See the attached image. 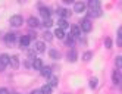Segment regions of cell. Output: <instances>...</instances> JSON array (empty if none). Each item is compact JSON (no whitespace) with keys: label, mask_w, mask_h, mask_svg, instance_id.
Returning a JSON list of instances; mask_svg holds the SVG:
<instances>
[{"label":"cell","mask_w":122,"mask_h":94,"mask_svg":"<svg viewBox=\"0 0 122 94\" xmlns=\"http://www.w3.org/2000/svg\"><path fill=\"white\" fill-rule=\"evenodd\" d=\"M91 28H93V25H91V21H90L88 18L81 19V25H80V30H81V31H84V32H90Z\"/></svg>","instance_id":"6da1fadb"},{"label":"cell","mask_w":122,"mask_h":94,"mask_svg":"<svg viewBox=\"0 0 122 94\" xmlns=\"http://www.w3.org/2000/svg\"><path fill=\"white\" fill-rule=\"evenodd\" d=\"M9 24L12 25V27H21V25L24 24V19H22L21 15H13V16H10Z\"/></svg>","instance_id":"7a4b0ae2"},{"label":"cell","mask_w":122,"mask_h":94,"mask_svg":"<svg viewBox=\"0 0 122 94\" xmlns=\"http://www.w3.org/2000/svg\"><path fill=\"white\" fill-rule=\"evenodd\" d=\"M9 54H6V53H3V54H0V71H5V68L9 65Z\"/></svg>","instance_id":"3957f363"},{"label":"cell","mask_w":122,"mask_h":94,"mask_svg":"<svg viewBox=\"0 0 122 94\" xmlns=\"http://www.w3.org/2000/svg\"><path fill=\"white\" fill-rule=\"evenodd\" d=\"M38 9H40V15H41L44 19H49V18H51V10L49 9V7L38 5Z\"/></svg>","instance_id":"277c9868"},{"label":"cell","mask_w":122,"mask_h":94,"mask_svg":"<svg viewBox=\"0 0 122 94\" xmlns=\"http://www.w3.org/2000/svg\"><path fill=\"white\" fill-rule=\"evenodd\" d=\"M5 43H6V44H9V46H13L15 43H16V34H13V32L6 34V35H5Z\"/></svg>","instance_id":"5b68a950"},{"label":"cell","mask_w":122,"mask_h":94,"mask_svg":"<svg viewBox=\"0 0 122 94\" xmlns=\"http://www.w3.org/2000/svg\"><path fill=\"white\" fill-rule=\"evenodd\" d=\"M74 10H75V13H82V12L85 10V3L76 2V3L74 5Z\"/></svg>","instance_id":"8992f818"},{"label":"cell","mask_w":122,"mask_h":94,"mask_svg":"<svg viewBox=\"0 0 122 94\" xmlns=\"http://www.w3.org/2000/svg\"><path fill=\"white\" fill-rule=\"evenodd\" d=\"M57 13H59V16H60V19H65V18H68V16L71 15V10L65 9V7H59V9H57Z\"/></svg>","instance_id":"52a82bcc"},{"label":"cell","mask_w":122,"mask_h":94,"mask_svg":"<svg viewBox=\"0 0 122 94\" xmlns=\"http://www.w3.org/2000/svg\"><path fill=\"white\" fill-rule=\"evenodd\" d=\"M40 25V21L36 18V16H31V18H28V27L30 28H37Z\"/></svg>","instance_id":"ba28073f"},{"label":"cell","mask_w":122,"mask_h":94,"mask_svg":"<svg viewBox=\"0 0 122 94\" xmlns=\"http://www.w3.org/2000/svg\"><path fill=\"white\" fill-rule=\"evenodd\" d=\"M71 35L74 38H80L81 37V30H80V27H76V25L71 27Z\"/></svg>","instance_id":"9c48e42d"},{"label":"cell","mask_w":122,"mask_h":94,"mask_svg":"<svg viewBox=\"0 0 122 94\" xmlns=\"http://www.w3.org/2000/svg\"><path fill=\"white\" fill-rule=\"evenodd\" d=\"M57 82H59V79H57V76H55V75H50V76H49V81H47V85H50L51 88H55V87H57Z\"/></svg>","instance_id":"30bf717a"},{"label":"cell","mask_w":122,"mask_h":94,"mask_svg":"<svg viewBox=\"0 0 122 94\" xmlns=\"http://www.w3.org/2000/svg\"><path fill=\"white\" fill-rule=\"evenodd\" d=\"M102 15V9H88V19L90 18H97V16Z\"/></svg>","instance_id":"8fae6325"},{"label":"cell","mask_w":122,"mask_h":94,"mask_svg":"<svg viewBox=\"0 0 122 94\" xmlns=\"http://www.w3.org/2000/svg\"><path fill=\"white\" fill-rule=\"evenodd\" d=\"M9 65L16 69V68L19 66V57H18V56H10V57H9Z\"/></svg>","instance_id":"7c38bea8"},{"label":"cell","mask_w":122,"mask_h":94,"mask_svg":"<svg viewBox=\"0 0 122 94\" xmlns=\"http://www.w3.org/2000/svg\"><path fill=\"white\" fill-rule=\"evenodd\" d=\"M36 52H38V53L46 52V44H44V41H36Z\"/></svg>","instance_id":"4fadbf2b"},{"label":"cell","mask_w":122,"mask_h":94,"mask_svg":"<svg viewBox=\"0 0 122 94\" xmlns=\"http://www.w3.org/2000/svg\"><path fill=\"white\" fill-rule=\"evenodd\" d=\"M66 57H68L69 62H75L76 60V50L75 49H71V50H69V53L66 54Z\"/></svg>","instance_id":"5bb4252c"},{"label":"cell","mask_w":122,"mask_h":94,"mask_svg":"<svg viewBox=\"0 0 122 94\" xmlns=\"http://www.w3.org/2000/svg\"><path fill=\"white\" fill-rule=\"evenodd\" d=\"M32 68H34L36 71H40L41 68H43V62H41V59H38V57L34 59V60H32Z\"/></svg>","instance_id":"9a60e30c"},{"label":"cell","mask_w":122,"mask_h":94,"mask_svg":"<svg viewBox=\"0 0 122 94\" xmlns=\"http://www.w3.org/2000/svg\"><path fill=\"white\" fill-rule=\"evenodd\" d=\"M40 74L43 76H47V78H49V76L51 75V68L50 66H43L41 69H40Z\"/></svg>","instance_id":"2e32d148"},{"label":"cell","mask_w":122,"mask_h":94,"mask_svg":"<svg viewBox=\"0 0 122 94\" xmlns=\"http://www.w3.org/2000/svg\"><path fill=\"white\" fill-rule=\"evenodd\" d=\"M87 6H88V9H99V7H100V2H99V0H90Z\"/></svg>","instance_id":"e0dca14e"},{"label":"cell","mask_w":122,"mask_h":94,"mask_svg":"<svg viewBox=\"0 0 122 94\" xmlns=\"http://www.w3.org/2000/svg\"><path fill=\"white\" fill-rule=\"evenodd\" d=\"M53 35H56V37H57L59 40H65L66 34H65V31H63V30H59V28H57V30H56V31L53 32Z\"/></svg>","instance_id":"ac0fdd59"},{"label":"cell","mask_w":122,"mask_h":94,"mask_svg":"<svg viewBox=\"0 0 122 94\" xmlns=\"http://www.w3.org/2000/svg\"><path fill=\"white\" fill-rule=\"evenodd\" d=\"M57 25H59V30H63V31L69 27V24H68L66 19H59V21H57Z\"/></svg>","instance_id":"d6986e66"},{"label":"cell","mask_w":122,"mask_h":94,"mask_svg":"<svg viewBox=\"0 0 122 94\" xmlns=\"http://www.w3.org/2000/svg\"><path fill=\"white\" fill-rule=\"evenodd\" d=\"M19 43H21V46H22V47H28V46H30V43H31V40H30L27 35H22L21 40H19Z\"/></svg>","instance_id":"ffe728a7"},{"label":"cell","mask_w":122,"mask_h":94,"mask_svg":"<svg viewBox=\"0 0 122 94\" xmlns=\"http://www.w3.org/2000/svg\"><path fill=\"white\" fill-rule=\"evenodd\" d=\"M51 91H53V88H51L50 85H47V84L43 85V87L40 88V93H41V94H51Z\"/></svg>","instance_id":"44dd1931"},{"label":"cell","mask_w":122,"mask_h":94,"mask_svg":"<svg viewBox=\"0 0 122 94\" xmlns=\"http://www.w3.org/2000/svg\"><path fill=\"white\" fill-rule=\"evenodd\" d=\"M113 82H115L116 85L121 84V71H118V69L113 72Z\"/></svg>","instance_id":"7402d4cb"},{"label":"cell","mask_w":122,"mask_h":94,"mask_svg":"<svg viewBox=\"0 0 122 94\" xmlns=\"http://www.w3.org/2000/svg\"><path fill=\"white\" fill-rule=\"evenodd\" d=\"M49 56H50V59H55V60H56V59H59V57H60V53L57 52V50L51 49L50 52H49Z\"/></svg>","instance_id":"603a6c76"},{"label":"cell","mask_w":122,"mask_h":94,"mask_svg":"<svg viewBox=\"0 0 122 94\" xmlns=\"http://www.w3.org/2000/svg\"><path fill=\"white\" fill-rule=\"evenodd\" d=\"M43 40L44 41H51L53 40V34H51L50 31H46L44 34H43Z\"/></svg>","instance_id":"cb8c5ba5"},{"label":"cell","mask_w":122,"mask_h":94,"mask_svg":"<svg viewBox=\"0 0 122 94\" xmlns=\"http://www.w3.org/2000/svg\"><path fill=\"white\" fill-rule=\"evenodd\" d=\"M115 65H116V69L118 71L122 68V56H116L115 57Z\"/></svg>","instance_id":"d4e9b609"},{"label":"cell","mask_w":122,"mask_h":94,"mask_svg":"<svg viewBox=\"0 0 122 94\" xmlns=\"http://www.w3.org/2000/svg\"><path fill=\"white\" fill-rule=\"evenodd\" d=\"M91 57H93V53H91V52H85V53L82 54V60H84V62H90Z\"/></svg>","instance_id":"484cf974"},{"label":"cell","mask_w":122,"mask_h":94,"mask_svg":"<svg viewBox=\"0 0 122 94\" xmlns=\"http://www.w3.org/2000/svg\"><path fill=\"white\" fill-rule=\"evenodd\" d=\"M97 82H99V79H97V78H96V76H93V78L90 79V87H91V88L94 90L96 87H97Z\"/></svg>","instance_id":"4316f807"},{"label":"cell","mask_w":122,"mask_h":94,"mask_svg":"<svg viewBox=\"0 0 122 94\" xmlns=\"http://www.w3.org/2000/svg\"><path fill=\"white\" fill-rule=\"evenodd\" d=\"M112 44H113V41H112V38H104V47L106 49H112Z\"/></svg>","instance_id":"83f0119b"},{"label":"cell","mask_w":122,"mask_h":94,"mask_svg":"<svg viewBox=\"0 0 122 94\" xmlns=\"http://www.w3.org/2000/svg\"><path fill=\"white\" fill-rule=\"evenodd\" d=\"M118 46L119 47H122V30L121 28H118Z\"/></svg>","instance_id":"f1b7e54d"},{"label":"cell","mask_w":122,"mask_h":94,"mask_svg":"<svg viewBox=\"0 0 122 94\" xmlns=\"http://www.w3.org/2000/svg\"><path fill=\"white\" fill-rule=\"evenodd\" d=\"M65 40H66V43H68L69 46H72V44H74V41H75V38L71 35V34H69V35H66V37H65Z\"/></svg>","instance_id":"f546056e"},{"label":"cell","mask_w":122,"mask_h":94,"mask_svg":"<svg viewBox=\"0 0 122 94\" xmlns=\"http://www.w3.org/2000/svg\"><path fill=\"white\" fill-rule=\"evenodd\" d=\"M43 25H44L46 28H50L51 25H53V21H51V18H49V19H44V22H43Z\"/></svg>","instance_id":"4dcf8cb0"},{"label":"cell","mask_w":122,"mask_h":94,"mask_svg":"<svg viewBox=\"0 0 122 94\" xmlns=\"http://www.w3.org/2000/svg\"><path fill=\"white\" fill-rule=\"evenodd\" d=\"M28 57L31 59V60H34V59H36V52H34V50H30V52H28Z\"/></svg>","instance_id":"1f68e13d"},{"label":"cell","mask_w":122,"mask_h":94,"mask_svg":"<svg viewBox=\"0 0 122 94\" xmlns=\"http://www.w3.org/2000/svg\"><path fill=\"white\" fill-rule=\"evenodd\" d=\"M0 94H9V90L5 88V87H2V88H0Z\"/></svg>","instance_id":"d6a6232c"},{"label":"cell","mask_w":122,"mask_h":94,"mask_svg":"<svg viewBox=\"0 0 122 94\" xmlns=\"http://www.w3.org/2000/svg\"><path fill=\"white\" fill-rule=\"evenodd\" d=\"M31 94H41V93H40V90H36V91H32Z\"/></svg>","instance_id":"836d02e7"},{"label":"cell","mask_w":122,"mask_h":94,"mask_svg":"<svg viewBox=\"0 0 122 94\" xmlns=\"http://www.w3.org/2000/svg\"><path fill=\"white\" fill-rule=\"evenodd\" d=\"M12 94H19V93H12Z\"/></svg>","instance_id":"e575fe53"}]
</instances>
